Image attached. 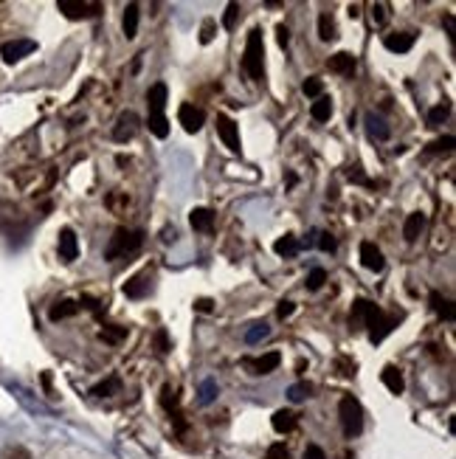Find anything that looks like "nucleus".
Returning <instances> with one entry per match:
<instances>
[{
    "label": "nucleus",
    "mask_w": 456,
    "mask_h": 459,
    "mask_svg": "<svg viewBox=\"0 0 456 459\" xmlns=\"http://www.w3.org/2000/svg\"><path fill=\"white\" fill-rule=\"evenodd\" d=\"M349 324L353 327H369V341L372 344H380L386 335H389L392 330H395V324H397V319L395 315H386L380 307H375L372 302H366V299H358L355 304H353V313H349Z\"/></svg>",
    "instance_id": "obj_1"
},
{
    "label": "nucleus",
    "mask_w": 456,
    "mask_h": 459,
    "mask_svg": "<svg viewBox=\"0 0 456 459\" xmlns=\"http://www.w3.org/2000/svg\"><path fill=\"white\" fill-rule=\"evenodd\" d=\"M124 335H127V327H104L99 333V338L108 344H119V341H124Z\"/></svg>",
    "instance_id": "obj_36"
},
{
    "label": "nucleus",
    "mask_w": 456,
    "mask_h": 459,
    "mask_svg": "<svg viewBox=\"0 0 456 459\" xmlns=\"http://www.w3.org/2000/svg\"><path fill=\"white\" fill-rule=\"evenodd\" d=\"M442 23H445V28H448V37H450V43L456 46V31H453V14H445V17H442Z\"/></svg>",
    "instance_id": "obj_48"
},
{
    "label": "nucleus",
    "mask_w": 456,
    "mask_h": 459,
    "mask_svg": "<svg viewBox=\"0 0 456 459\" xmlns=\"http://www.w3.org/2000/svg\"><path fill=\"white\" fill-rule=\"evenodd\" d=\"M315 237H319V240H315V245H319V248L321 251H335V237L333 234H327V231H315Z\"/></svg>",
    "instance_id": "obj_39"
},
{
    "label": "nucleus",
    "mask_w": 456,
    "mask_h": 459,
    "mask_svg": "<svg viewBox=\"0 0 456 459\" xmlns=\"http://www.w3.org/2000/svg\"><path fill=\"white\" fill-rule=\"evenodd\" d=\"M79 310V304L77 302H71V299H62V302H57L51 310H48V319L51 322H62V319H71V315Z\"/></svg>",
    "instance_id": "obj_25"
},
{
    "label": "nucleus",
    "mask_w": 456,
    "mask_h": 459,
    "mask_svg": "<svg viewBox=\"0 0 456 459\" xmlns=\"http://www.w3.org/2000/svg\"><path fill=\"white\" fill-rule=\"evenodd\" d=\"M361 262H364V268H366V271H375V273H380V271H383V265H386L383 251L377 248L375 242H361Z\"/></svg>",
    "instance_id": "obj_14"
},
{
    "label": "nucleus",
    "mask_w": 456,
    "mask_h": 459,
    "mask_svg": "<svg viewBox=\"0 0 456 459\" xmlns=\"http://www.w3.org/2000/svg\"><path fill=\"white\" fill-rule=\"evenodd\" d=\"M3 459H31V453L26 448H20V445H12V448L3 451Z\"/></svg>",
    "instance_id": "obj_40"
},
{
    "label": "nucleus",
    "mask_w": 456,
    "mask_h": 459,
    "mask_svg": "<svg viewBox=\"0 0 456 459\" xmlns=\"http://www.w3.org/2000/svg\"><path fill=\"white\" fill-rule=\"evenodd\" d=\"M268 335H270V327L265 322H257V324H251L248 333H245V344H257V341H262Z\"/></svg>",
    "instance_id": "obj_32"
},
{
    "label": "nucleus",
    "mask_w": 456,
    "mask_h": 459,
    "mask_svg": "<svg viewBox=\"0 0 456 459\" xmlns=\"http://www.w3.org/2000/svg\"><path fill=\"white\" fill-rule=\"evenodd\" d=\"M383 46L389 48L392 54H406L414 46V34L411 31H395V34H389V37L383 40Z\"/></svg>",
    "instance_id": "obj_16"
},
{
    "label": "nucleus",
    "mask_w": 456,
    "mask_h": 459,
    "mask_svg": "<svg viewBox=\"0 0 456 459\" xmlns=\"http://www.w3.org/2000/svg\"><path fill=\"white\" fill-rule=\"evenodd\" d=\"M82 304H85V307H88V310H93V313H99V302H96V299H90V296H85V299H82Z\"/></svg>",
    "instance_id": "obj_51"
},
{
    "label": "nucleus",
    "mask_w": 456,
    "mask_h": 459,
    "mask_svg": "<svg viewBox=\"0 0 456 459\" xmlns=\"http://www.w3.org/2000/svg\"><path fill=\"white\" fill-rule=\"evenodd\" d=\"M242 68L254 82H262L265 77V43H262V31L251 28L248 43H245V54H242Z\"/></svg>",
    "instance_id": "obj_2"
},
{
    "label": "nucleus",
    "mask_w": 456,
    "mask_h": 459,
    "mask_svg": "<svg viewBox=\"0 0 456 459\" xmlns=\"http://www.w3.org/2000/svg\"><path fill=\"white\" fill-rule=\"evenodd\" d=\"M119 392H121V378H119V375H110L108 380L96 383L93 389H90L93 398H113V395H119Z\"/></svg>",
    "instance_id": "obj_22"
},
{
    "label": "nucleus",
    "mask_w": 456,
    "mask_h": 459,
    "mask_svg": "<svg viewBox=\"0 0 456 459\" xmlns=\"http://www.w3.org/2000/svg\"><path fill=\"white\" fill-rule=\"evenodd\" d=\"M138 127H141V119H138V116H135L132 110H124V113L119 116L116 127H113V138L119 141V144H127L130 138H135Z\"/></svg>",
    "instance_id": "obj_7"
},
{
    "label": "nucleus",
    "mask_w": 456,
    "mask_h": 459,
    "mask_svg": "<svg viewBox=\"0 0 456 459\" xmlns=\"http://www.w3.org/2000/svg\"><path fill=\"white\" fill-rule=\"evenodd\" d=\"M57 251H59V260H62V262H74V260L79 257V242H77L74 228H62V231H59Z\"/></svg>",
    "instance_id": "obj_11"
},
{
    "label": "nucleus",
    "mask_w": 456,
    "mask_h": 459,
    "mask_svg": "<svg viewBox=\"0 0 456 459\" xmlns=\"http://www.w3.org/2000/svg\"><path fill=\"white\" fill-rule=\"evenodd\" d=\"M349 17H353V20H358V17H361V6H358V3L349 6Z\"/></svg>",
    "instance_id": "obj_52"
},
{
    "label": "nucleus",
    "mask_w": 456,
    "mask_h": 459,
    "mask_svg": "<svg viewBox=\"0 0 456 459\" xmlns=\"http://www.w3.org/2000/svg\"><path fill=\"white\" fill-rule=\"evenodd\" d=\"M31 51H37V43H34V40H9V43L0 46V57H3V62H9V65L20 62Z\"/></svg>",
    "instance_id": "obj_6"
},
{
    "label": "nucleus",
    "mask_w": 456,
    "mask_h": 459,
    "mask_svg": "<svg viewBox=\"0 0 456 459\" xmlns=\"http://www.w3.org/2000/svg\"><path fill=\"white\" fill-rule=\"evenodd\" d=\"M304 459H327V456H324V451L319 445H307L304 448Z\"/></svg>",
    "instance_id": "obj_46"
},
{
    "label": "nucleus",
    "mask_w": 456,
    "mask_h": 459,
    "mask_svg": "<svg viewBox=\"0 0 456 459\" xmlns=\"http://www.w3.org/2000/svg\"><path fill=\"white\" fill-rule=\"evenodd\" d=\"M279 364H282V355H279V352H265L262 358H245L242 361V367L251 375H270L273 369H279Z\"/></svg>",
    "instance_id": "obj_9"
},
{
    "label": "nucleus",
    "mask_w": 456,
    "mask_h": 459,
    "mask_svg": "<svg viewBox=\"0 0 456 459\" xmlns=\"http://www.w3.org/2000/svg\"><path fill=\"white\" fill-rule=\"evenodd\" d=\"M364 124H366V135L372 138V141H386L392 135V130H389V124H386L380 116H375V113H366V119H364Z\"/></svg>",
    "instance_id": "obj_17"
},
{
    "label": "nucleus",
    "mask_w": 456,
    "mask_h": 459,
    "mask_svg": "<svg viewBox=\"0 0 456 459\" xmlns=\"http://www.w3.org/2000/svg\"><path fill=\"white\" fill-rule=\"evenodd\" d=\"M310 116H313L315 121H330V116H333V99H330V96H319V99L313 101Z\"/></svg>",
    "instance_id": "obj_26"
},
{
    "label": "nucleus",
    "mask_w": 456,
    "mask_h": 459,
    "mask_svg": "<svg viewBox=\"0 0 456 459\" xmlns=\"http://www.w3.org/2000/svg\"><path fill=\"white\" fill-rule=\"evenodd\" d=\"M124 296L127 299H144L150 293V273H135L124 282Z\"/></svg>",
    "instance_id": "obj_13"
},
{
    "label": "nucleus",
    "mask_w": 456,
    "mask_h": 459,
    "mask_svg": "<svg viewBox=\"0 0 456 459\" xmlns=\"http://www.w3.org/2000/svg\"><path fill=\"white\" fill-rule=\"evenodd\" d=\"M327 68L333 70V74L353 77V74H355V68H358V62H355V57L349 54V51H338V54H333V57L327 59Z\"/></svg>",
    "instance_id": "obj_12"
},
{
    "label": "nucleus",
    "mask_w": 456,
    "mask_h": 459,
    "mask_svg": "<svg viewBox=\"0 0 456 459\" xmlns=\"http://www.w3.org/2000/svg\"><path fill=\"white\" fill-rule=\"evenodd\" d=\"M217 395H220L217 380H203L200 389H197V403H200V406H208V403L217 400Z\"/></svg>",
    "instance_id": "obj_27"
},
{
    "label": "nucleus",
    "mask_w": 456,
    "mask_h": 459,
    "mask_svg": "<svg viewBox=\"0 0 456 459\" xmlns=\"http://www.w3.org/2000/svg\"><path fill=\"white\" fill-rule=\"evenodd\" d=\"M338 417H341V431L344 437H358L364 431V409L353 395H344L338 403Z\"/></svg>",
    "instance_id": "obj_4"
},
{
    "label": "nucleus",
    "mask_w": 456,
    "mask_h": 459,
    "mask_svg": "<svg viewBox=\"0 0 456 459\" xmlns=\"http://www.w3.org/2000/svg\"><path fill=\"white\" fill-rule=\"evenodd\" d=\"M369 12H372V23L375 26H386V23H389V3H372Z\"/></svg>",
    "instance_id": "obj_35"
},
{
    "label": "nucleus",
    "mask_w": 456,
    "mask_h": 459,
    "mask_svg": "<svg viewBox=\"0 0 456 459\" xmlns=\"http://www.w3.org/2000/svg\"><path fill=\"white\" fill-rule=\"evenodd\" d=\"M273 429L279 431V434H288V431H293L296 429V422H299V414L296 411H290V409H279L276 414H273Z\"/></svg>",
    "instance_id": "obj_19"
},
{
    "label": "nucleus",
    "mask_w": 456,
    "mask_h": 459,
    "mask_svg": "<svg viewBox=\"0 0 456 459\" xmlns=\"http://www.w3.org/2000/svg\"><path fill=\"white\" fill-rule=\"evenodd\" d=\"M324 282H327V271H324V268H313V271L307 273V282H304V285H307V291H319V288L324 285Z\"/></svg>",
    "instance_id": "obj_33"
},
{
    "label": "nucleus",
    "mask_w": 456,
    "mask_h": 459,
    "mask_svg": "<svg viewBox=\"0 0 456 459\" xmlns=\"http://www.w3.org/2000/svg\"><path fill=\"white\" fill-rule=\"evenodd\" d=\"M217 133H220V138H223V144L228 147V153H234V155H239V130H237V124L228 119V116H217Z\"/></svg>",
    "instance_id": "obj_10"
},
{
    "label": "nucleus",
    "mask_w": 456,
    "mask_h": 459,
    "mask_svg": "<svg viewBox=\"0 0 456 459\" xmlns=\"http://www.w3.org/2000/svg\"><path fill=\"white\" fill-rule=\"evenodd\" d=\"M195 310L208 313V310H212V299H197V302H195Z\"/></svg>",
    "instance_id": "obj_50"
},
{
    "label": "nucleus",
    "mask_w": 456,
    "mask_h": 459,
    "mask_svg": "<svg viewBox=\"0 0 456 459\" xmlns=\"http://www.w3.org/2000/svg\"><path fill=\"white\" fill-rule=\"evenodd\" d=\"M161 240H163V242H175V240H178V231H175V226H166V228L161 231Z\"/></svg>",
    "instance_id": "obj_49"
},
{
    "label": "nucleus",
    "mask_w": 456,
    "mask_h": 459,
    "mask_svg": "<svg viewBox=\"0 0 456 459\" xmlns=\"http://www.w3.org/2000/svg\"><path fill=\"white\" fill-rule=\"evenodd\" d=\"M189 223L195 231H212L215 228V211L212 208H192Z\"/></svg>",
    "instance_id": "obj_20"
},
{
    "label": "nucleus",
    "mask_w": 456,
    "mask_h": 459,
    "mask_svg": "<svg viewBox=\"0 0 456 459\" xmlns=\"http://www.w3.org/2000/svg\"><path fill=\"white\" fill-rule=\"evenodd\" d=\"M310 392H313V386H310V383H293L290 389H288V398H290L293 403H301V400L310 398Z\"/></svg>",
    "instance_id": "obj_34"
},
{
    "label": "nucleus",
    "mask_w": 456,
    "mask_h": 459,
    "mask_svg": "<svg viewBox=\"0 0 456 459\" xmlns=\"http://www.w3.org/2000/svg\"><path fill=\"white\" fill-rule=\"evenodd\" d=\"M301 90H304V96L319 99V96H321V90H324V82H321V79H315V77H310V79L301 85Z\"/></svg>",
    "instance_id": "obj_38"
},
{
    "label": "nucleus",
    "mask_w": 456,
    "mask_h": 459,
    "mask_svg": "<svg viewBox=\"0 0 456 459\" xmlns=\"http://www.w3.org/2000/svg\"><path fill=\"white\" fill-rule=\"evenodd\" d=\"M319 37H321L324 43H330V40L338 37V28H335V20H333L330 12H324V14L319 17Z\"/></svg>",
    "instance_id": "obj_28"
},
{
    "label": "nucleus",
    "mask_w": 456,
    "mask_h": 459,
    "mask_svg": "<svg viewBox=\"0 0 456 459\" xmlns=\"http://www.w3.org/2000/svg\"><path fill=\"white\" fill-rule=\"evenodd\" d=\"M147 108H150V116H163V108H166V85L163 82H155L147 90Z\"/></svg>",
    "instance_id": "obj_15"
},
{
    "label": "nucleus",
    "mask_w": 456,
    "mask_h": 459,
    "mask_svg": "<svg viewBox=\"0 0 456 459\" xmlns=\"http://www.w3.org/2000/svg\"><path fill=\"white\" fill-rule=\"evenodd\" d=\"M426 153L428 155H448V153H453V135H442V138L431 141V144L426 147Z\"/></svg>",
    "instance_id": "obj_29"
},
{
    "label": "nucleus",
    "mask_w": 456,
    "mask_h": 459,
    "mask_svg": "<svg viewBox=\"0 0 456 459\" xmlns=\"http://www.w3.org/2000/svg\"><path fill=\"white\" fill-rule=\"evenodd\" d=\"M346 178H349V181H355V184H364V186H375L372 181H366V178H364L358 166H353V169H349V172H346Z\"/></svg>",
    "instance_id": "obj_42"
},
{
    "label": "nucleus",
    "mask_w": 456,
    "mask_h": 459,
    "mask_svg": "<svg viewBox=\"0 0 456 459\" xmlns=\"http://www.w3.org/2000/svg\"><path fill=\"white\" fill-rule=\"evenodd\" d=\"M237 17H239V3H228L226 14H223V28H226V31H234V28H237Z\"/></svg>",
    "instance_id": "obj_37"
},
{
    "label": "nucleus",
    "mask_w": 456,
    "mask_h": 459,
    "mask_svg": "<svg viewBox=\"0 0 456 459\" xmlns=\"http://www.w3.org/2000/svg\"><path fill=\"white\" fill-rule=\"evenodd\" d=\"M448 116H450V104H448V101H442V104H437V108H431V110H428V124H431V127H439Z\"/></svg>",
    "instance_id": "obj_31"
},
{
    "label": "nucleus",
    "mask_w": 456,
    "mask_h": 459,
    "mask_svg": "<svg viewBox=\"0 0 456 459\" xmlns=\"http://www.w3.org/2000/svg\"><path fill=\"white\" fill-rule=\"evenodd\" d=\"M215 37V20H206L203 23V31H200V43H208Z\"/></svg>",
    "instance_id": "obj_43"
},
{
    "label": "nucleus",
    "mask_w": 456,
    "mask_h": 459,
    "mask_svg": "<svg viewBox=\"0 0 456 459\" xmlns=\"http://www.w3.org/2000/svg\"><path fill=\"white\" fill-rule=\"evenodd\" d=\"M265 459H288V448H285V442H276V445H270Z\"/></svg>",
    "instance_id": "obj_41"
},
{
    "label": "nucleus",
    "mask_w": 456,
    "mask_h": 459,
    "mask_svg": "<svg viewBox=\"0 0 456 459\" xmlns=\"http://www.w3.org/2000/svg\"><path fill=\"white\" fill-rule=\"evenodd\" d=\"M57 9L71 20H82V17H96L101 12V3H88V0H57Z\"/></svg>",
    "instance_id": "obj_5"
},
{
    "label": "nucleus",
    "mask_w": 456,
    "mask_h": 459,
    "mask_svg": "<svg viewBox=\"0 0 456 459\" xmlns=\"http://www.w3.org/2000/svg\"><path fill=\"white\" fill-rule=\"evenodd\" d=\"M178 121L184 124V130L186 133H197L203 124H206V110L203 108H197V104H181L178 108Z\"/></svg>",
    "instance_id": "obj_8"
},
{
    "label": "nucleus",
    "mask_w": 456,
    "mask_h": 459,
    "mask_svg": "<svg viewBox=\"0 0 456 459\" xmlns=\"http://www.w3.org/2000/svg\"><path fill=\"white\" fill-rule=\"evenodd\" d=\"M426 215L423 211H414V215H408L406 217V226H403V237H406V242H417V237L423 234V228H426Z\"/></svg>",
    "instance_id": "obj_18"
},
{
    "label": "nucleus",
    "mask_w": 456,
    "mask_h": 459,
    "mask_svg": "<svg viewBox=\"0 0 456 459\" xmlns=\"http://www.w3.org/2000/svg\"><path fill=\"white\" fill-rule=\"evenodd\" d=\"M293 313V302H279V307H276V315H279V319H288V315Z\"/></svg>",
    "instance_id": "obj_45"
},
{
    "label": "nucleus",
    "mask_w": 456,
    "mask_h": 459,
    "mask_svg": "<svg viewBox=\"0 0 456 459\" xmlns=\"http://www.w3.org/2000/svg\"><path fill=\"white\" fill-rule=\"evenodd\" d=\"M431 307H434V310H437V313L442 315V319L453 322V307H450V302H448V299H442V296H439L437 291L431 293Z\"/></svg>",
    "instance_id": "obj_30"
},
{
    "label": "nucleus",
    "mask_w": 456,
    "mask_h": 459,
    "mask_svg": "<svg viewBox=\"0 0 456 459\" xmlns=\"http://www.w3.org/2000/svg\"><path fill=\"white\" fill-rule=\"evenodd\" d=\"M276 40H279V46H282V48H288V43H290L288 26H276Z\"/></svg>",
    "instance_id": "obj_44"
},
{
    "label": "nucleus",
    "mask_w": 456,
    "mask_h": 459,
    "mask_svg": "<svg viewBox=\"0 0 456 459\" xmlns=\"http://www.w3.org/2000/svg\"><path fill=\"white\" fill-rule=\"evenodd\" d=\"M155 344H158V352H169V349H172V346H169V338H166V333H163V330H158Z\"/></svg>",
    "instance_id": "obj_47"
},
{
    "label": "nucleus",
    "mask_w": 456,
    "mask_h": 459,
    "mask_svg": "<svg viewBox=\"0 0 456 459\" xmlns=\"http://www.w3.org/2000/svg\"><path fill=\"white\" fill-rule=\"evenodd\" d=\"M144 242V231H132V228H116L110 242L104 245V260L113 262L119 257H127V254H135L138 248H141Z\"/></svg>",
    "instance_id": "obj_3"
},
{
    "label": "nucleus",
    "mask_w": 456,
    "mask_h": 459,
    "mask_svg": "<svg viewBox=\"0 0 456 459\" xmlns=\"http://www.w3.org/2000/svg\"><path fill=\"white\" fill-rule=\"evenodd\" d=\"M138 3H127V9H124V20H121V28H124V37L127 40H132L135 34H138Z\"/></svg>",
    "instance_id": "obj_24"
},
{
    "label": "nucleus",
    "mask_w": 456,
    "mask_h": 459,
    "mask_svg": "<svg viewBox=\"0 0 456 459\" xmlns=\"http://www.w3.org/2000/svg\"><path fill=\"white\" fill-rule=\"evenodd\" d=\"M380 378H383V386H386V389H389L392 395H400V392H403L406 383H403V372H400L397 367H386Z\"/></svg>",
    "instance_id": "obj_23"
},
{
    "label": "nucleus",
    "mask_w": 456,
    "mask_h": 459,
    "mask_svg": "<svg viewBox=\"0 0 456 459\" xmlns=\"http://www.w3.org/2000/svg\"><path fill=\"white\" fill-rule=\"evenodd\" d=\"M273 251H276L279 257H296V254L301 251V242H299L296 234H285V237H279V240L273 242Z\"/></svg>",
    "instance_id": "obj_21"
}]
</instances>
